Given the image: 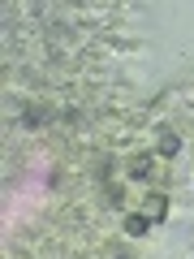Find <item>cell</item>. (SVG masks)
I'll use <instances>...</instances> for the list:
<instances>
[{"label":"cell","mask_w":194,"mask_h":259,"mask_svg":"<svg viewBox=\"0 0 194 259\" xmlns=\"http://www.w3.org/2000/svg\"><path fill=\"white\" fill-rule=\"evenodd\" d=\"M177 151H181V139L173 130H160V156H177Z\"/></svg>","instance_id":"3957f363"},{"label":"cell","mask_w":194,"mask_h":259,"mask_svg":"<svg viewBox=\"0 0 194 259\" xmlns=\"http://www.w3.org/2000/svg\"><path fill=\"white\" fill-rule=\"evenodd\" d=\"M151 168H156V156H151V151H142V156L129 160V177H138V182H147Z\"/></svg>","instance_id":"7a4b0ae2"},{"label":"cell","mask_w":194,"mask_h":259,"mask_svg":"<svg viewBox=\"0 0 194 259\" xmlns=\"http://www.w3.org/2000/svg\"><path fill=\"white\" fill-rule=\"evenodd\" d=\"M147 229H151L147 216H125V233H129V238H142Z\"/></svg>","instance_id":"277c9868"},{"label":"cell","mask_w":194,"mask_h":259,"mask_svg":"<svg viewBox=\"0 0 194 259\" xmlns=\"http://www.w3.org/2000/svg\"><path fill=\"white\" fill-rule=\"evenodd\" d=\"M142 207H147V212H142V216H147L151 225H160V221H164V216H168V194H164V190H151L147 199H142Z\"/></svg>","instance_id":"6da1fadb"}]
</instances>
